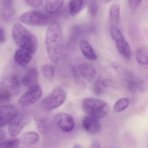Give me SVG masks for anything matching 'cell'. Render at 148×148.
Instances as JSON below:
<instances>
[{
  "label": "cell",
  "instance_id": "cell-20",
  "mask_svg": "<svg viewBox=\"0 0 148 148\" xmlns=\"http://www.w3.org/2000/svg\"><path fill=\"white\" fill-rule=\"evenodd\" d=\"M14 93L4 82L0 87V104L10 101Z\"/></svg>",
  "mask_w": 148,
  "mask_h": 148
},
{
  "label": "cell",
  "instance_id": "cell-40",
  "mask_svg": "<svg viewBox=\"0 0 148 148\" xmlns=\"http://www.w3.org/2000/svg\"><path fill=\"white\" fill-rule=\"evenodd\" d=\"M112 0H105V2L106 3H108L109 2L111 1Z\"/></svg>",
  "mask_w": 148,
  "mask_h": 148
},
{
  "label": "cell",
  "instance_id": "cell-12",
  "mask_svg": "<svg viewBox=\"0 0 148 148\" xmlns=\"http://www.w3.org/2000/svg\"><path fill=\"white\" fill-rule=\"evenodd\" d=\"M33 55V54L28 51L19 49L16 52L14 59L18 65L24 66L30 62Z\"/></svg>",
  "mask_w": 148,
  "mask_h": 148
},
{
  "label": "cell",
  "instance_id": "cell-31",
  "mask_svg": "<svg viewBox=\"0 0 148 148\" xmlns=\"http://www.w3.org/2000/svg\"><path fill=\"white\" fill-rule=\"evenodd\" d=\"M110 32L111 37L115 41L124 36L120 30L116 26H113L110 28Z\"/></svg>",
  "mask_w": 148,
  "mask_h": 148
},
{
  "label": "cell",
  "instance_id": "cell-21",
  "mask_svg": "<svg viewBox=\"0 0 148 148\" xmlns=\"http://www.w3.org/2000/svg\"><path fill=\"white\" fill-rule=\"evenodd\" d=\"M148 49L147 48L142 47L139 48L135 53L136 61L139 64L142 65H147L148 57Z\"/></svg>",
  "mask_w": 148,
  "mask_h": 148
},
{
  "label": "cell",
  "instance_id": "cell-29",
  "mask_svg": "<svg viewBox=\"0 0 148 148\" xmlns=\"http://www.w3.org/2000/svg\"><path fill=\"white\" fill-rule=\"evenodd\" d=\"M87 4L89 14L92 16L96 15L99 10V3L95 1L94 0H88Z\"/></svg>",
  "mask_w": 148,
  "mask_h": 148
},
{
  "label": "cell",
  "instance_id": "cell-11",
  "mask_svg": "<svg viewBox=\"0 0 148 148\" xmlns=\"http://www.w3.org/2000/svg\"><path fill=\"white\" fill-rule=\"evenodd\" d=\"M78 71L82 77L87 81L93 80L96 74V70L94 67L90 64L83 63L78 67Z\"/></svg>",
  "mask_w": 148,
  "mask_h": 148
},
{
  "label": "cell",
  "instance_id": "cell-6",
  "mask_svg": "<svg viewBox=\"0 0 148 148\" xmlns=\"http://www.w3.org/2000/svg\"><path fill=\"white\" fill-rule=\"evenodd\" d=\"M31 120V116L27 113L17 114L9 124L10 135L12 137H16Z\"/></svg>",
  "mask_w": 148,
  "mask_h": 148
},
{
  "label": "cell",
  "instance_id": "cell-13",
  "mask_svg": "<svg viewBox=\"0 0 148 148\" xmlns=\"http://www.w3.org/2000/svg\"><path fill=\"white\" fill-rule=\"evenodd\" d=\"M82 53L83 56L89 60H97V56L93 48L89 43L84 39H82L79 43Z\"/></svg>",
  "mask_w": 148,
  "mask_h": 148
},
{
  "label": "cell",
  "instance_id": "cell-24",
  "mask_svg": "<svg viewBox=\"0 0 148 148\" xmlns=\"http://www.w3.org/2000/svg\"><path fill=\"white\" fill-rule=\"evenodd\" d=\"M36 122L39 132L43 134H46L49 128L50 124L46 118L40 117L36 118Z\"/></svg>",
  "mask_w": 148,
  "mask_h": 148
},
{
  "label": "cell",
  "instance_id": "cell-34",
  "mask_svg": "<svg viewBox=\"0 0 148 148\" xmlns=\"http://www.w3.org/2000/svg\"><path fill=\"white\" fill-rule=\"evenodd\" d=\"M142 0H129V3L130 8L133 10L136 9L139 6Z\"/></svg>",
  "mask_w": 148,
  "mask_h": 148
},
{
  "label": "cell",
  "instance_id": "cell-28",
  "mask_svg": "<svg viewBox=\"0 0 148 148\" xmlns=\"http://www.w3.org/2000/svg\"><path fill=\"white\" fill-rule=\"evenodd\" d=\"M19 144V139H10L0 143V148H18Z\"/></svg>",
  "mask_w": 148,
  "mask_h": 148
},
{
  "label": "cell",
  "instance_id": "cell-32",
  "mask_svg": "<svg viewBox=\"0 0 148 148\" xmlns=\"http://www.w3.org/2000/svg\"><path fill=\"white\" fill-rule=\"evenodd\" d=\"M71 71H72V75H73L76 83L78 85L82 86L83 87V85L84 84V82H83V81H82L81 79L78 69L76 68L72 67Z\"/></svg>",
  "mask_w": 148,
  "mask_h": 148
},
{
  "label": "cell",
  "instance_id": "cell-15",
  "mask_svg": "<svg viewBox=\"0 0 148 148\" xmlns=\"http://www.w3.org/2000/svg\"><path fill=\"white\" fill-rule=\"evenodd\" d=\"M38 72L35 68L29 70L23 77L22 82L25 87L30 88L37 84Z\"/></svg>",
  "mask_w": 148,
  "mask_h": 148
},
{
  "label": "cell",
  "instance_id": "cell-18",
  "mask_svg": "<svg viewBox=\"0 0 148 148\" xmlns=\"http://www.w3.org/2000/svg\"><path fill=\"white\" fill-rule=\"evenodd\" d=\"M64 2V0H45V10L49 14H56L61 8Z\"/></svg>",
  "mask_w": 148,
  "mask_h": 148
},
{
  "label": "cell",
  "instance_id": "cell-3",
  "mask_svg": "<svg viewBox=\"0 0 148 148\" xmlns=\"http://www.w3.org/2000/svg\"><path fill=\"white\" fill-rule=\"evenodd\" d=\"M82 107L86 114L97 119L104 118L109 113V105L106 102L93 97L83 99Z\"/></svg>",
  "mask_w": 148,
  "mask_h": 148
},
{
  "label": "cell",
  "instance_id": "cell-25",
  "mask_svg": "<svg viewBox=\"0 0 148 148\" xmlns=\"http://www.w3.org/2000/svg\"><path fill=\"white\" fill-rule=\"evenodd\" d=\"M107 85V83L106 82L102 79H99L96 80L93 84L92 90L95 95H100Z\"/></svg>",
  "mask_w": 148,
  "mask_h": 148
},
{
  "label": "cell",
  "instance_id": "cell-33",
  "mask_svg": "<svg viewBox=\"0 0 148 148\" xmlns=\"http://www.w3.org/2000/svg\"><path fill=\"white\" fill-rule=\"evenodd\" d=\"M25 1L29 6L35 8H40L43 4V0H25Z\"/></svg>",
  "mask_w": 148,
  "mask_h": 148
},
{
  "label": "cell",
  "instance_id": "cell-7",
  "mask_svg": "<svg viewBox=\"0 0 148 148\" xmlns=\"http://www.w3.org/2000/svg\"><path fill=\"white\" fill-rule=\"evenodd\" d=\"M42 95L41 88L38 84L29 88L27 91L18 100L19 104L22 107H29L38 101Z\"/></svg>",
  "mask_w": 148,
  "mask_h": 148
},
{
  "label": "cell",
  "instance_id": "cell-2",
  "mask_svg": "<svg viewBox=\"0 0 148 148\" xmlns=\"http://www.w3.org/2000/svg\"><path fill=\"white\" fill-rule=\"evenodd\" d=\"M12 37L19 49L28 51L34 55L38 47L37 38L19 23L14 24Z\"/></svg>",
  "mask_w": 148,
  "mask_h": 148
},
{
  "label": "cell",
  "instance_id": "cell-30",
  "mask_svg": "<svg viewBox=\"0 0 148 148\" xmlns=\"http://www.w3.org/2000/svg\"><path fill=\"white\" fill-rule=\"evenodd\" d=\"M81 33V30L79 27H75L73 28L69 40V43L70 45H74L76 42L79 39Z\"/></svg>",
  "mask_w": 148,
  "mask_h": 148
},
{
  "label": "cell",
  "instance_id": "cell-39",
  "mask_svg": "<svg viewBox=\"0 0 148 148\" xmlns=\"http://www.w3.org/2000/svg\"><path fill=\"white\" fill-rule=\"evenodd\" d=\"M73 148H82L81 146V145H79V144H76V145H74Z\"/></svg>",
  "mask_w": 148,
  "mask_h": 148
},
{
  "label": "cell",
  "instance_id": "cell-26",
  "mask_svg": "<svg viewBox=\"0 0 148 148\" xmlns=\"http://www.w3.org/2000/svg\"><path fill=\"white\" fill-rule=\"evenodd\" d=\"M120 15V8L118 4L112 5L109 10V17L113 23H116L119 21Z\"/></svg>",
  "mask_w": 148,
  "mask_h": 148
},
{
  "label": "cell",
  "instance_id": "cell-41",
  "mask_svg": "<svg viewBox=\"0 0 148 148\" xmlns=\"http://www.w3.org/2000/svg\"><path fill=\"white\" fill-rule=\"evenodd\" d=\"M95 1H96V2L98 3H99V2L101 1V0H94Z\"/></svg>",
  "mask_w": 148,
  "mask_h": 148
},
{
  "label": "cell",
  "instance_id": "cell-4",
  "mask_svg": "<svg viewBox=\"0 0 148 148\" xmlns=\"http://www.w3.org/2000/svg\"><path fill=\"white\" fill-rule=\"evenodd\" d=\"M54 14L37 11H28L20 16V20L23 23L30 26H46L55 21H54L55 16Z\"/></svg>",
  "mask_w": 148,
  "mask_h": 148
},
{
  "label": "cell",
  "instance_id": "cell-10",
  "mask_svg": "<svg viewBox=\"0 0 148 148\" xmlns=\"http://www.w3.org/2000/svg\"><path fill=\"white\" fill-rule=\"evenodd\" d=\"M82 126L85 131L92 134H98L102 129L99 119L90 116H87L83 118Z\"/></svg>",
  "mask_w": 148,
  "mask_h": 148
},
{
  "label": "cell",
  "instance_id": "cell-1",
  "mask_svg": "<svg viewBox=\"0 0 148 148\" xmlns=\"http://www.w3.org/2000/svg\"><path fill=\"white\" fill-rule=\"evenodd\" d=\"M45 44L49 58L55 63L61 61L63 54V34L60 23L54 21L50 24L46 34Z\"/></svg>",
  "mask_w": 148,
  "mask_h": 148
},
{
  "label": "cell",
  "instance_id": "cell-19",
  "mask_svg": "<svg viewBox=\"0 0 148 148\" xmlns=\"http://www.w3.org/2000/svg\"><path fill=\"white\" fill-rule=\"evenodd\" d=\"M88 0H70L69 10L70 14L74 16L80 13L87 5Z\"/></svg>",
  "mask_w": 148,
  "mask_h": 148
},
{
  "label": "cell",
  "instance_id": "cell-8",
  "mask_svg": "<svg viewBox=\"0 0 148 148\" xmlns=\"http://www.w3.org/2000/svg\"><path fill=\"white\" fill-rule=\"evenodd\" d=\"M56 124L63 132L69 133L74 130L75 121L74 118L69 114L59 113L54 117Z\"/></svg>",
  "mask_w": 148,
  "mask_h": 148
},
{
  "label": "cell",
  "instance_id": "cell-16",
  "mask_svg": "<svg viewBox=\"0 0 148 148\" xmlns=\"http://www.w3.org/2000/svg\"><path fill=\"white\" fill-rule=\"evenodd\" d=\"M14 14L13 5H5L0 1V21L8 22L11 21Z\"/></svg>",
  "mask_w": 148,
  "mask_h": 148
},
{
  "label": "cell",
  "instance_id": "cell-17",
  "mask_svg": "<svg viewBox=\"0 0 148 148\" xmlns=\"http://www.w3.org/2000/svg\"><path fill=\"white\" fill-rule=\"evenodd\" d=\"M40 136L37 133L34 132H28L21 135L20 140L23 144L26 145H35L39 142Z\"/></svg>",
  "mask_w": 148,
  "mask_h": 148
},
{
  "label": "cell",
  "instance_id": "cell-14",
  "mask_svg": "<svg viewBox=\"0 0 148 148\" xmlns=\"http://www.w3.org/2000/svg\"><path fill=\"white\" fill-rule=\"evenodd\" d=\"M116 45L118 52L127 60H129L132 56L131 49L124 36L116 40Z\"/></svg>",
  "mask_w": 148,
  "mask_h": 148
},
{
  "label": "cell",
  "instance_id": "cell-9",
  "mask_svg": "<svg viewBox=\"0 0 148 148\" xmlns=\"http://www.w3.org/2000/svg\"><path fill=\"white\" fill-rule=\"evenodd\" d=\"M17 114V108L14 105L5 104L0 106V128L9 124Z\"/></svg>",
  "mask_w": 148,
  "mask_h": 148
},
{
  "label": "cell",
  "instance_id": "cell-35",
  "mask_svg": "<svg viewBox=\"0 0 148 148\" xmlns=\"http://www.w3.org/2000/svg\"><path fill=\"white\" fill-rule=\"evenodd\" d=\"M100 142L97 139H94L92 140L90 145V148H100Z\"/></svg>",
  "mask_w": 148,
  "mask_h": 148
},
{
  "label": "cell",
  "instance_id": "cell-23",
  "mask_svg": "<svg viewBox=\"0 0 148 148\" xmlns=\"http://www.w3.org/2000/svg\"><path fill=\"white\" fill-rule=\"evenodd\" d=\"M130 104L129 99L127 97L121 98L116 102L114 106V110L116 112L120 113L127 109Z\"/></svg>",
  "mask_w": 148,
  "mask_h": 148
},
{
  "label": "cell",
  "instance_id": "cell-38",
  "mask_svg": "<svg viewBox=\"0 0 148 148\" xmlns=\"http://www.w3.org/2000/svg\"><path fill=\"white\" fill-rule=\"evenodd\" d=\"M6 136V133L4 130H0V141L3 140Z\"/></svg>",
  "mask_w": 148,
  "mask_h": 148
},
{
  "label": "cell",
  "instance_id": "cell-22",
  "mask_svg": "<svg viewBox=\"0 0 148 148\" xmlns=\"http://www.w3.org/2000/svg\"><path fill=\"white\" fill-rule=\"evenodd\" d=\"M8 87L14 92L15 94H17L20 90V83L19 79L16 76L10 77L6 81H4Z\"/></svg>",
  "mask_w": 148,
  "mask_h": 148
},
{
  "label": "cell",
  "instance_id": "cell-27",
  "mask_svg": "<svg viewBox=\"0 0 148 148\" xmlns=\"http://www.w3.org/2000/svg\"><path fill=\"white\" fill-rule=\"evenodd\" d=\"M42 73L46 79L52 80L54 76V68L53 66L50 65H45L42 68Z\"/></svg>",
  "mask_w": 148,
  "mask_h": 148
},
{
  "label": "cell",
  "instance_id": "cell-37",
  "mask_svg": "<svg viewBox=\"0 0 148 148\" xmlns=\"http://www.w3.org/2000/svg\"><path fill=\"white\" fill-rule=\"evenodd\" d=\"M1 1L3 4L8 6L13 5V0H1Z\"/></svg>",
  "mask_w": 148,
  "mask_h": 148
},
{
  "label": "cell",
  "instance_id": "cell-36",
  "mask_svg": "<svg viewBox=\"0 0 148 148\" xmlns=\"http://www.w3.org/2000/svg\"><path fill=\"white\" fill-rule=\"evenodd\" d=\"M6 37L5 34L2 29L0 28V43H3L5 41Z\"/></svg>",
  "mask_w": 148,
  "mask_h": 148
},
{
  "label": "cell",
  "instance_id": "cell-5",
  "mask_svg": "<svg viewBox=\"0 0 148 148\" xmlns=\"http://www.w3.org/2000/svg\"><path fill=\"white\" fill-rule=\"evenodd\" d=\"M66 98L67 94L64 90L60 87L56 88L43 99L42 108L46 111L55 109L64 103Z\"/></svg>",
  "mask_w": 148,
  "mask_h": 148
}]
</instances>
